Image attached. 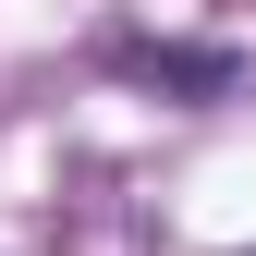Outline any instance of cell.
<instances>
[{"label": "cell", "instance_id": "obj_1", "mask_svg": "<svg viewBox=\"0 0 256 256\" xmlns=\"http://www.w3.org/2000/svg\"><path fill=\"white\" fill-rule=\"evenodd\" d=\"M122 74H146V86H232V49H122Z\"/></svg>", "mask_w": 256, "mask_h": 256}]
</instances>
